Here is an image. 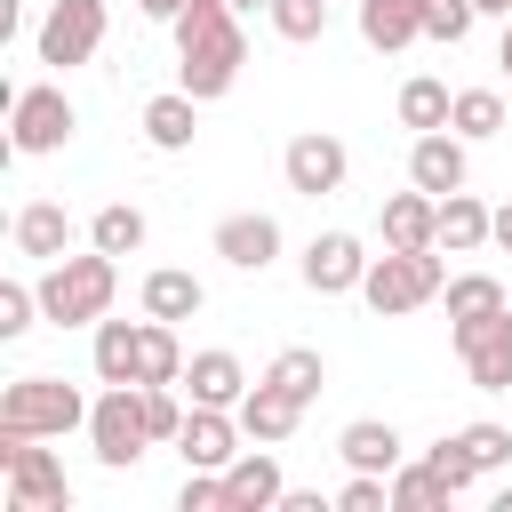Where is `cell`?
Returning a JSON list of instances; mask_svg holds the SVG:
<instances>
[{
    "label": "cell",
    "instance_id": "6da1fadb",
    "mask_svg": "<svg viewBox=\"0 0 512 512\" xmlns=\"http://www.w3.org/2000/svg\"><path fill=\"white\" fill-rule=\"evenodd\" d=\"M168 32H176V88H192L200 104L232 96V80H240V64H248L240 8H232V0H192Z\"/></svg>",
    "mask_w": 512,
    "mask_h": 512
},
{
    "label": "cell",
    "instance_id": "7a4b0ae2",
    "mask_svg": "<svg viewBox=\"0 0 512 512\" xmlns=\"http://www.w3.org/2000/svg\"><path fill=\"white\" fill-rule=\"evenodd\" d=\"M120 296V256L88 248V256H56L40 272V320L48 328H96Z\"/></svg>",
    "mask_w": 512,
    "mask_h": 512
},
{
    "label": "cell",
    "instance_id": "3957f363",
    "mask_svg": "<svg viewBox=\"0 0 512 512\" xmlns=\"http://www.w3.org/2000/svg\"><path fill=\"white\" fill-rule=\"evenodd\" d=\"M432 296H448V264H440V248H384V256L368 264V280H360V304H368L376 320L424 312Z\"/></svg>",
    "mask_w": 512,
    "mask_h": 512
},
{
    "label": "cell",
    "instance_id": "277c9868",
    "mask_svg": "<svg viewBox=\"0 0 512 512\" xmlns=\"http://www.w3.org/2000/svg\"><path fill=\"white\" fill-rule=\"evenodd\" d=\"M88 408L64 376H16L0 392V432H40V440H64V432H88Z\"/></svg>",
    "mask_w": 512,
    "mask_h": 512
},
{
    "label": "cell",
    "instance_id": "5b68a950",
    "mask_svg": "<svg viewBox=\"0 0 512 512\" xmlns=\"http://www.w3.org/2000/svg\"><path fill=\"white\" fill-rule=\"evenodd\" d=\"M88 448H96V464H104V472L144 464V448H152L144 384H104V392H96V408H88Z\"/></svg>",
    "mask_w": 512,
    "mask_h": 512
},
{
    "label": "cell",
    "instance_id": "8992f818",
    "mask_svg": "<svg viewBox=\"0 0 512 512\" xmlns=\"http://www.w3.org/2000/svg\"><path fill=\"white\" fill-rule=\"evenodd\" d=\"M0 472H8V512H72V480L40 448V432H0Z\"/></svg>",
    "mask_w": 512,
    "mask_h": 512
},
{
    "label": "cell",
    "instance_id": "52a82bcc",
    "mask_svg": "<svg viewBox=\"0 0 512 512\" xmlns=\"http://www.w3.org/2000/svg\"><path fill=\"white\" fill-rule=\"evenodd\" d=\"M72 128H80V112H72V96H64L56 80H32V88H16V96H8V144H16L24 160L64 152V144H72Z\"/></svg>",
    "mask_w": 512,
    "mask_h": 512
},
{
    "label": "cell",
    "instance_id": "ba28073f",
    "mask_svg": "<svg viewBox=\"0 0 512 512\" xmlns=\"http://www.w3.org/2000/svg\"><path fill=\"white\" fill-rule=\"evenodd\" d=\"M104 24H112L104 0H48V16H40V64H56V72L88 64L104 48Z\"/></svg>",
    "mask_w": 512,
    "mask_h": 512
},
{
    "label": "cell",
    "instance_id": "9c48e42d",
    "mask_svg": "<svg viewBox=\"0 0 512 512\" xmlns=\"http://www.w3.org/2000/svg\"><path fill=\"white\" fill-rule=\"evenodd\" d=\"M448 344L480 392H512V304L488 320H448Z\"/></svg>",
    "mask_w": 512,
    "mask_h": 512
},
{
    "label": "cell",
    "instance_id": "30bf717a",
    "mask_svg": "<svg viewBox=\"0 0 512 512\" xmlns=\"http://www.w3.org/2000/svg\"><path fill=\"white\" fill-rule=\"evenodd\" d=\"M280 176H288V192H304V200H328V192H344V176H352V152H344V136H328V128H304V136H288V152H280Z\"/></svg>",
    "mask_w": 512,
    "mask_h": 512
},
{
    "label": "cell",
    "instance_id": "8fae6325",
    "mask_svg": "<svg viewBox=\"0 0 512 512\" xmlns=\"http://www.w3.org/2000/svg\"><path fill=\"white\" fill-rule=\"evenodd\" d=\"M368 264H376V256L360 248V232H312L296 272H304V288H312V296H360Z\"/></svg>",
    "mask_w": 512,
    "mask_h": 512
},
{
    "label": "cell",
    "instance_id": "7c38bea8",
    "mask_svg": "<svg viewBox=\"0 0 512 512\" xmlns=\"http://www.w3.org/2000/svg\"><path fill=\"white\" fill-rule=\"evenodd\" d=\"M240 440H248V432H240L232 408H200V400H192V416H184V432H176V456H184L192 472H224V464L240 456Z\"/></svg>",
    "mask_w": 512,
    "mask_h": 512
},
{
    "label": "cell",
    "instance_id": "4fadbf2b",
    "mask_svg": "<svg viewBox=\"0 0 512 512\" xmlns=\"http://www.w3.org/2000/svg\"><path fill=\"white\" fill-rule=\"evenodd\" d=\"M224 488H232V512H280L288 480H280V456H272V440H248V448L224 464Z\"/></svg>",
    "mask_w": 512,
    "mask_h": 512
},
{
    "label": "cell",
    "instance_id": "5bb4252c",
    "mask_svg": "<svg viewBox=\"0 0 512 512\" xmlns=\"http://www.w3.org/2000/svg\"><path fill=\"white\" fill-rule=\"evenodd\" d=\"M464 176H472V160H464V136H456V128H424V136L408 144V184H424V192H464Z\"/></svg>",
    "mask_w": 512,
    "mask_h": 512
},
{
    "label": "cell",
    "instance_id": "9a60e30c",
    "mask_svg": "<svg viewBox=\"0 0 512 512\" xmlns=\"http://www.w3.org/2000/svg\"><path fill=\"white\" fill-rule=\"evenodd\" d=\"M384 248H440V192H424V184H408V192H392L384 200Z\"/></svg>",
    "mask_w": 512,
    "mask_h": 512
},
{
    "label": "cell",
    "instance_id": "2e32d148",
    "mask_svg": "<svg viewBox=\"0 0 512 512\" xmlns=\"http://www.w3.org/2000/svg\"><path fill=\"white\" fill-rule=\"evenodd\" d=\"M216 256H224L232 272H264V264L280 256V224H272L264 208H240V216L216 224Z\"/></svg>",
    "mask_w": 512,
    "mask_h": 512
},
{
    "label": "cell",
    "instance_id": "e0dca14e",
    "mask_svg": "<svg viewBox=\"0 0 512 512\" xmlns=\"http://www.w3.org/2000/svg\"><path fill=\"white\" fill-rule=\"evenodd\" d=\"M8 240H16V256L56 264V256L72 248V216H64V200H24V208H16V224H8Z\"/></svg>",
    "mask_w": 512,
    "mask_h": 512
},
{
    "label": "cell",
    "instance_id": "ac0fdd59",
    "mask_svg": "<svg viewBox=\"0 0 512 512\" xmlns=\"http://www.w3.org/2000/svg\"><path fill=\"white\" fill-rule=\"evenodd\" d=\"M232 416H240V432H248V440H272V448H280V440L304 424V400H288L272 376H256V384L240 392V408H232Z\"/></svg>",
    "mask_w": 512,
    "mask_h": 512
},
{
    "label": "cell",
    "instance_id": "d6986e66",
    "mask_svg": "<svg viewBox=\"0 0 512 512\" xmlns=\"http://www.w3.org/2000/svg\"><path fill=\"white\" fill-rule=\"evenodd\" d=\"M192 136H200V96L192 88H160L144 104V144L152 152H192Z\"/></svg>",
    "mask_w": 512,
    "mask_h": 512
},
{
    "label": "cell",
    "instance_id": "ffe728a7",
    "mask_svg": "<svg viewBox=\"0 0 512 512\" xmlns=\"http://www.w3.org/2000/svg\"><path fill=\"white\" fill-rule=\"evenodd\" d=\"M96 384H144V320H96Z\"/></svg>",
    "mask_w": 512,
    "mask_h": 512
},
{
    "label": "cell",
    "instance_id": "44dd1931",
    "mask_svg": "<svg viewBox=\"0 0 512 512\" xmlns=\"http://www.w3.org/2000/svg\"><path fill=\"white\" fill-rule=\"evenodd\" d=\"M336 456H344L352 472H400V464H408V448H400V432H392L384 416L344 424V432H336Z\"/></svg>",
    "mask_w": 512,
    "mask_h": 512
},
{
    "label": "cell",
    "instance_id": "7402d4cb",
    "mask_svg": "<svg viewBox=\"0 0 512 512\" xmlns=\"http://www.w3.org/2000/svg\"><path fill=\"white\" fill-rule=\"evenodd\" d=\"M360 40L376 56H400L408 40H424V0H360Z\"/></svg>",
    "mask_w": 512,
    "mask_h": 512
},
{
    "label": "cell",
    "instance_id": "603a6c76",
    "mask_svg": "<svg viewBox=\"0 0 512 512\" xmlns=\"http://www.w3.org/2000/svg\"><path fill=\"white\" fill-rule=\"evenodd\" d=\"M184 392H192L200 408H240L248 368H240L232 352H192V360H184Z\"/></svg>",
    "mask_w": 512,
    "mask_h": 512
},
{
    "label": "cell",
    "instance_id": "cb8c5ba5",
    "mask_svg": "<svg viewBox=\"0 0 512 512\" xmlns=\"http://www.w3.org/2000/svg\"><path fill=\"white\" fill-rule=\"evenodd\" d=\"M488 232H496V208H480L472 192H440V248H448V256L488 248Z\"/></svg>",
    "mask_w": 512,
    "mask_h": 512
},
{
    "label": "cell",
    "instance_id": "d4e9b609",
    "mask_svg": "<svg viewBox=\"0 0 512 512\" xmlns=\"http://www.w3.org/2000/svg\"><path fill=\"white\" fill-rule=\"evenodd\" d=\"M200 304H208L200 272H184V264H160V272H144V312H152V320H192Z\"/></svg>",
    "mask_w": 512,
    "mask_h": 512
},
{
    "label": "cell",
    "instance_id": "484cf974",
    "mask_svg": "<svg viewBox=\"0 0 512 512\" xmlns=\"http://www.w3.org/2000/svg\"><path fill=\"white\" fill-rule=\"evenodd\" d=\"M144 232H152V224H144V208H136V200H104V208L88 216V248H104V256H136V248H144Z\"/></svg>",
    "mask_w": 512,
    "mask_h": 512
},
{
    "label": "cell",
    "instance_id": "4316f807",
    "mask_svg": "<svg viewBox=\"0 0 512 512\" xmlns=\"http://www.w3.org/2000/svg\"><path fill=\"white\" fill-rule=\"evenodd\" d=\"M264 376H272V384H280L288 400H304V408H312V400H320V384H328V360H320L312 344H288V352H280V360H272Z\"/></svg>",
    "mask_w": 512,
    "mask_h": 512
},
{
    "label": "cell",
    "instance_id": "83f0119b",
    "mask_svg": "<svg viewBox=\"0 0 512 512\" xmlns=\"http://www.w3.org/2000/svg\"><path fill=\"white\" fill-rule=\"evenodd\" d=\"M448 128H456L464 144H488V136L504 128V96H496V88H456V112H448Z\"/></svg>",
    "mask_w": 512,
    "mask_h": 512
},
{
    "label": "cell",
    "instance_id": "f1b7e54d",
    "mask_svg": "<svg viewBox=\"0 0 512 512\" xmlns=\"http://www.w3.org/2000/svg\"><path fill=\"white\" fill-rule=\"evenodd\" d=\"M504 304H512V288L488 280V272H456V280H448V320H488V312H504Z\"/></svg>",
    "mask_w": 512,
    "mask_h": 512
},
{
    "label": "cell",
    "instance_id": "f546056e",
    "mask_svg": "<svg viewBox=\"0 0 512 512\" xmlns=\"http://www.w3.org/2000/svg\"><path fill=\"white\" fill-rule=\"evenodd\" d=\"M432 504H456V488L416 456V464H400L392 472V512H432Z\"/></svg>",
    "mask_w": 512,
    "mask_h": 512
},
{
    "label": "cell",
    "instance_id": "4dcf8cb0",
    "mask_svg": "<svg viewBox=\"0 0 512 512\" xmlns=\"http://www.w3.org/2000/svg\"><path fill=\"white\" fill-rule=\"evenodd\" d=\"M448 112H456V96H448L440 80H424V72H416V80L400 88V128H416V136H424V128H448Z\"/></svg>",
    "mask_w": 512,
    "mask_h": 512
},
{
    "label": "cell",
    "instance_id": "1f68e13d",
    "mask_svg": "<svg viewBox=\"0 0 512 512\" xmlns=\"http://www.w3.org/2000/svg\"><path fill=\"white\" fill-rule=\"evenodd\" d=\"M144 384H184V344H176V320H152V312H144Z\"/></svg>",
    "mask_w": 512,
    "mask_h": 512
},
{
    "label": "cell",
    "instance_id": "d6a6232c",
    "mask_svg": "<svg viewBox=\"0 0 512 512\" xmlns=\"http://www.w3.org/2000/svg\"><path fill=\"white\" fill-rule=\"evenodd\" d=\"M264 16H272V32H280V40H296V48L328 32V0H272Z\"/></svg>",
    "mask_w": 512,
    "mask_h": 512
},
{
    "label": "cell",
    "instance_id": "836d02e7",
    "mask_svg": "<svg viewBox=\"0 0 512 512\" xmlns=\"http://www.w3.org/2000/svg\"><path fill=\"white\" fill-rule=\"evenodd\" d=\"M40 320V280H0V344H16Z\"/></svg>",
    "mask_w": 512,
    "mask_h": 512
},
{
    "label": "cell",
    "instance_id": "e575fe53",
    "mask_svg": "<svg viewBox=\"0 0 512 512\" xmlns=\"http://www.w3.org/2000/svg\"><path fill=\"white\" fill-rule=\"evenodd\" d=\"M480 24V8L472 0H424V40H440V48H456L464 32Z\"/></svg>",
    "mask_w": 512,
    "mask_h": 512
},
{
    "label": "cell",
    "instance_id": "d590c367",
    "mask_svg": "<svg viewBox=\"0 0 512 512\" xmlns=\"http://www.w3.org/2000/svg\"><path fill=\"white\" fill-rule=\"evenodd\" d=\"M424 464H432V472H440V480H448L456 496H464V488L480 480V464H472V448H464L456 432H448V440H432V448H424Z\"/></svg>",
    "mask_w": 512,
    "mask_h": 512
},
{
    "label": "cell",
    "instance_id": "8d00e7d4",
    "mask_svg": "<svg viewBox=\"0 0 512 512\" xmlns=\"http://www.w3.org/2000/svg\"><path fill=\"white\" fill-rule=\"evenodd\" d=\"M176 512H232V488H224V472H192V464H184Z\"/></svg>",
    "mask_w": 512,
    "mask_h": 512
},
{
    "label": "cell",
    "instance_id": "74e56055",
    "mask_svg": "<svg viewBox=\"0 0 512 512\" xmlns=\"http://www.w3.org/2000/svg\"><path fill=\"white\" fill-rule=\"evenodd\" d=\"M456 440L472 448V464H480V472H504V464H512V432H504V424H464Z\"/></svg>",
    "mask_w": 512,
    "mask_h": 512
},
{
    "label": "cell",
    "instance_id": "f35d334b",
    "mask_svg": "<svg viewBox=\"0 0 512 512\" xmlns=\"http://www.w3.org/2000/svg\"><path fill=\"white\" fill-rule=\"evenodd\" d=\"M336 512H392V472H352Z\"/></svg>",
    "mask_w": 512,
    "mask_h": 512
},
{
    "label": "cell",
    "instance_id": "ab89813d",
    "mask_svg": "<svg viewBox=\"0 0 512 512\" xmlns=\"http://www.w3.org/2000/svg\"><path fill=\"white\" fill-rule=\"evenodd\" d=\"M144 416H152V440H176V432H184V408H176V384H144Z\"/></svg>",
    "mask_w": 512,
    "mask_h": 512
},
{
    "label": "cell",
    "instance_id": "60d3db41",
    "mask_svg": "<svg viewBox=\"0 0 512 512\" xmlns=\"http://www.w3.org/2000/svg\"><path fill=\"white\" fill-rule=\"evenodd\" d=\"M136 8H144V16H152V24H176V16H184V8H192V0H136Z\"/></svg>",
    "mask_w": 512,
    "mask_h": 512
},
{
    "label": "cell",
    "instance_id": "b9f144b4",
    "mask_svg": "<svg viewBox=\"0 0 512 512\" xmlns=\"http://www.w3.org/2000/svg\"><path fill=\"white\" fill-rule=\"evenodd\" d=\"M488 240H496V248H504V256H512V200H504V208H496V232H488Z\"/></svg>",
    "mask_w": 512,
    "mask_h": 512
},
{
    "label": "cell",
    "instance_id": "7bdbcfd3",
    "mask_svg": "<svg viewBox=\"0 0 512 512\" xmlns=\"http://www.w3.org/2000/svg\"><path fill=\"white\" fill-rule=\"evenodd\" d=\"M472 8H480V16H512V0H472Z\"/></svg>",
    "mask_w": 512,
    "mask_h": 512
},
{
    "label": "cell",
    "instance_id": "ee69618b",
    "mask_svg": "<svg viewBox=\"0 0 512 512\" xmlns=\"http://www.w3.org/2000/svg\"><path fill=\"white\" fill-rule=\"evenodd\" d=\"M496 64H504V72H512V16H504V48H496Z\"/></svg>",
    "mask_w": 512,
    "mask_h": 512
},
{
    "label": "cell",
    "instance_id": "f6af8a7d",
    "mask_svg": "<svg viewBox=\"0 0 512 512\" xmlns=\"http://www.w3.org/2000/svg\"><path fill=\"white\" fill-rule=\"evenodd\" d=\"M232 8H240V16H256V8H272V0H232Z\"/></svg>",
    "mask_w": 512,
    "mask_h": 512
},
{
    "label": "cell",
    "instance_id": "bcb514c9",
    "mask_svg": "<svg viewBox=\"0 0 512 512\" xmlns=\"http://www.w3.org/2000/svg\"><path fill=\"white\" fill-rule=\"evenodd\" d=\"M496 512H512V488H496Z\"/></svg>",
    "mask_w": 512,
    "mask_h": 512
}]
</instances>
